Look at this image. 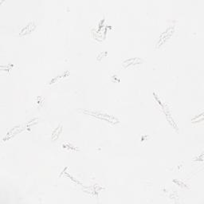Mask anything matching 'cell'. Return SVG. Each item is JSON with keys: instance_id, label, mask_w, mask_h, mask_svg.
<instances>
[{"instance_id": "5", "label": "cell", "mask_w": 204, "mask_h": 204, "mask_svg": "<svg viewBox=\"0 0 204 204\" xmlns=\"http://www.w3.org/2000/svg\"><path fill=\"white\" fill-rule=\"evenodd\" d=\"M61 132H62V126L57 128L54 131V132H53V134H52V139H56L57 138H58V136H59V135Z\"/></svg>"}, {"instance_id": "3", "label": "cell", "mask_w": 204, "mask_h": 204, "mask_svg": "<svg viewBox=\"0 0 204 204\" xmlns=\"http://www.w3.org/2000/svg\"><path fill=\"white\" fill-rule=\"evenodd\" d=\"M34 28H35V23H34V22H31V23H29L28 25L26 26V27L22 29L20 34L23 35V34H28V33H30L33 30H34Z\"/></svg>"}, {"instance_id": "4", "label": "cell", "mask_w": 204, "mask_h": 204, "mask_svg": "<svg viewBox=\"0 0 204 204\" xmlns=\"http://www.w3.org/2000/svg\"><path fill=\"white\" fill-rule=\"evenodd\" d=\"M141 62V60L139 59V58H130V59H128L125 62H124V65L128 67V66H130V65L139 64Z\"/></svg>"}, {"instance_id": "2", "label": "cell", "mask_w": 204, "mask_h": 204, "mask_svg": "<svg viewBox=\"0 0 204 204\" xmlns=\"http://www.w3.org/2000/svg\"><path fill=\"white\" fill-rule=\"evenodd\" d=\"M173 32H174V29H173V28H168L167 30V31H165L164 34H161V37H160L159 42L157 43V45H158V46H159V45H161L163 43H164L165 40H167V38H169V37H171V35L173 34Z\"/></svg>"}, {"instance_id": "1", "label": "cell", "mask_w": 204, "mask_h": 204, "mask_svg": "<svg viewBox=\"0 0 204 204\" xmlns=\"http://www.w3.org/2000/svg\"><path fill=\"white\" fill-rule=\"evenodd\" d=\"M84 113H86V114H89L90 116H92V117H95L98 118V119L103 120H105V121L111 122V123H113V124H116V123H118V120L116 118V117H112V116H110V115L105 114V113H101L100 112H94V111H88V110H84L83 111Z\"/></svg>"}]
</instances>
